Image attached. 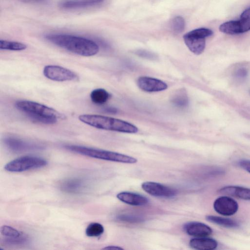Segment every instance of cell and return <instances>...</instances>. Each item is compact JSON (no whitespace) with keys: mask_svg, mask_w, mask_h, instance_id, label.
Returning a JSON list of instances; mask_svg holds the SVG:
<instances>
[{"mask_svg":"<svg viewBox=\"0 0 250 250\" xmlns=\"http://www.w3.org/2000/svg\"><path fill=\"white\" fill-rule=\"evenodd\" d=\"M45 39L53 44L73 54L86 57L96 55L99 47L94 41L68 35H48Z\"/></svg>","mask_w":250,"mask_h":250,"instance_id":"cell-1","label":"cell"},{"mask_svg":"<svg viewBox=\"0 0 250 250\" xmlns=\"http://www.w3.org/2000/svg\"><path fill=\"white\" fill-rule=\"evenodd\" d=\"M82 122L96 129L123 133L136 134L139 129L135 125L121 119L96 114H82Z\"/></svg>","mask_w":250,"mask_h":250,"instance_id":"cell-2","label":"cell"},{"mask_svg":"<svg viewBox=\"0 0 250 250\" xmlns=\"http://www.w3.org/2000/svg\"><path fill=\"white\" fill-rule=\"evenodd\" d=\"M15 106L32 120L42 124H55L61 115L55 109L34 101H18Z\"/></svg>","mask_w":250,"mask_h":250,"instance_id":"cell-3","label":"cell"},{"mask_svg":"<svg viewBox=\"0 0 250 250\" xmlns=\"http://www.w3.org/2000/svg\"><path fill=\"white\" fill-rule=\"evenodd\" d=\"M67 150L95 159L126 164H135L138 160L133 157L116 152L79 145H66Z\"/></svg>","mask_w":250,"mask_h":250,"instance_id":"cell-4","label":"cell"},{"mask_svg":"<svg viewBox=\"0 0 250 250\" xmlns=\"http://www.w3.org/2000/svg\"><path fill=\"white\" fill-rule=\"evenodd\" d=\"M48 162L45 159L34 156H24L8 163L4 168L12 173H21L41 168L46 166Z\"/></svg>","mask_w":250,"mask_h":250,"instance_id":"cell-5","label":"cell"},{"mask_svg":"<svg viewBox=\"0 0 250 250\" xmlns=\"http://www.w3.org/2000/svg\"><path fill=\"white\" fill-rule=\"evenodd\" d=\"M44 76L49 79L57 82L70 81L77 79L73 71L58 66L48 65L43 70Z\"/></svg>","mask_w":250,"mask_h":250,"instance_id":"cell-6","label":"cell"},{"mask_svg":"<svg viewBox=\"0 0 250 250\" xmlns=\"http://www.w3.org/2000/svg\"><path fill=\"white\" fill-rule=\"evenodd\" d=\"M4 143L9 150L16 153L44 149V147L42 145L15 137L5 138Z\"/></svg>","mask_w":250,"mask_h":250,"instance_id":"cell-7","label":"cell"},{"mask_svg":"<svg viewBox=\"0 0 250 250\" xmlns=\"http://www.w3.org/2000/svg\"><path fill=\"white\" fill-rule=\"evenodd\" d=\"M143 189L149 195L161 198H170L176 196L177 191L172 188L155 182H145L142 184Z\"/></svg>","mask_w":250,"mask_h":250,"instance_id":"cell-8","label":"cell"},{"mask_svg":"<svg viewBox=\"0 0 250 250\" xmlns=\"http://www.w3.org/2000/svg\"><path fill=\"white\" fill-rule=\"evenodd\" d=\"M238 208L237 202L227 196L217 198L214 203L215 211L224 216H231L237 212Z\"/></svg>","mask_w":250,"mask_h":250,"instance_id":"cell-9","label":"cell"},{"mask_svg":"<svg viewBox=\"0 0 250 250\" xmlns=\"http://www.w3.org/2000/svg\"><path fill=\"white\" fill-rule=\"evenodd\" d=\"M88 187L87 181L81 178L66 179L59 184L60 190L70 194H79L85 192Z\"/></svg>","mask_w":250,"mask_h":250,"instance_id":"cell-10","label":"cell"},{"mask_svg":"<svg viewBox=\"0 0 250 250\" xmlns=\"http://www.w3.org/2000/svg\"><path fill=\"white\" fill-rule=\"evenodd\" d=\"M137 84L142 90L148 92H160L168 88V85L164 81L148 76L140 77Z\"/></svg>","mask_w":250,"mask_h":250,"instance_id":"cell-11","label":"cell"},{"mask_svg":"<svg viewBox=\"0 0 250 250\" xmlns=\"http://www.w3.org/2000/svg\"><path fill=\"white\" fill-rule=\"evenodd\" d=\"M184 230L188 235L196 237H207L213 233V230L208 225L196 221L185 224Z\"/></svg>","mask_w":250,"mask_h":250,"instance_id":"cell-12","label":"cell"},{"mask_svg":"<svg viewBox=\"0 0 250 250\" xmlns=\"http://www.w3.org/2000/svg\"><path fill=\"white\" fill-rule=\"evenodd\" d=\"M105 0H65L59 4V7L65 10L83 9L94 7L103 3Z\"/></svg>","mask_w":250,"mask_h":250,"instance_id":"cell-13","label":"cell"},{"mask_svg":"<svg viewBox=\"0 0 250 250\" xmlns=\"http://www.w3.org/2000/svg\"><path fill=\"white\" fill-rule=\"evenodd\" d=\"M183 39L188 48L194 54L198 55L204 52L206 47L205 38L188 33L184 36Z\"/></svg>","mask_w":250,"mask_h":250,"instance_id":"cell-14","label":"cell"},{"mask_svg":"<svg viewBox=\"0 0 250 250\" xmlns=\"http://www.w3.org/2000/svg\"><path fill=\"white\" fill-rule=\"evenodd\" d=\"M116 196L121 201L132 206H143L149 203V199L146 197L133 192H121Z\"/></svg>","mask_w":250,"mask_h":250,"instance_id":"cell-15","label":"cell"},{"mask_svg":"<svg viewBox=\"0 0 250 250\" xmlns=\"http://www.w3.org/2000/svg\"><path fill=\"white\" fill-rule=\"evenodd\" d=\"M219 193L245 200H250V189L237 186H228L222 188Z\"/></svg>","mask_w":250,"mask_h":250,"instance_id":"cell-16","label":"cell"},{"mask_svg":"<svg viewBox=\"0 0 250 250\" xmlns=\"http://www.w3.org/2000/svg\"><path fill=\"white\" fill-rule=\"evenodd\" d=\"M190 247L198 250H213L218 246V243L214 239L206 237L192 239L189 243Z\"/></svg>","mask_w":250,"mask_h":250,"instance_id":"cell-17","label":"cell"},{"mask_svg":"<svg viewBox=\"0 0 250 250\" xmlns=\"http://www.w3.org/2000/svg\"><path fill=\"white\" fill-rule=\"evenodd\" d=\"M207 220L217 225L229 228H236L239 226V223L235 220L230 218H224L214 215H207Z\"/></svg>","mask_w":250,"mask_h":250,"instance_id":"cell-18","label":"cell"},{"mask_svg":"<svg viewBox=\"0 0 250 250\" xmlns=\"http://www.w3.org/2000/svg\"><path fill=\"white\" fill-rule=\"evenodd\" d=\"M90 97L93 103L97 105H103L108 100L110 95L103 89H97L92 91Z\"/></svg>","mask_w":250,"mask_h":250,"instance_id":"cell-19","label":"cell"},{"mask_svg":"<svg viewBox=\"0 0 250 250\" xmlns=\"http://www.w3.org/2000/svg\"><path fill=\"white\" fill-rule=\"evenodd\" d=\"M171 101L177 107H186L189 105V98L185 90L181 89L176 92L173 96Z\"/></svg>","mask_w":250,"mask_h":250,"instance_id":"cell-20","label":"cell"},{"mask_svg":"<svg viewBox=\"0 0 250 250\" xmlns=\"http://www.w3.org/2000/svg\"><path fill=\"white\" fill-rule=\"evenodd\" d=\"M219 31L222 33L230 35L241 34L238 20L231 21L222 24L219 27Z\"/></svg>","mask_w":250,"mask_h":250,"instance_id":"cell-21","label":"cell"},{"mask_svg":"<svg viewBox=\"0 0 250 250\" xmlns=\"http://www.w3.org/2000/svg\"><path fill=\"white\" fill-rule=\"evenodd\" d=\"M30 241V239L26 234L16 238L4 237V239L1 240V243L10 246H23L27 244Z\"/></svg>","mask_w":250,"mask_h":250,"instance_id":"cell-22","label":"cell"},{"mask_svg":"<svg viewBox=\"0 0 250 250\" xmlns=\"http://www.w3.org/2000/svg\"><path fill=\"white\" fill-rule=\"evenodd\" d=\"M27 48V46L22 43L3 40H0V49L1 50L21 51L25 50Z\"/></svg>","mask_w":250,"mask_h":250,"instance_id":"cell-23","label":"cell"},{"mask_svg":"<svg viewBox=\"0 0 250 250\" xmlns=\"http://www.w3.org/2000/svg\"><path fill=\"white\" fill-rule=\"evenodd\" d=\"M241 34L250 31V7L246 9L241 14L238 20Z\"/></svg>","mask_w":250,"mask_h":250,"instance_id":"cell-24","label":"cell"},{"mask_svg":"<svg viewBox=\"0 0 250 250\" xmlns=\"http://www.w3.org/2000/svg\"><path fill=\"white\" fill-rule=\"evenodd\" d=\"M104 232L103 226L99 223H91L86 230V234L89 237H98Z\"/></svg>","mask_w":250,"mask_h":250,"instance_id":"cell-25","label":"cell"},{"mask_svg":"<svg viewBox=\"0 0 250 250\" xmlns=\"http://www.w3.org/2000/svg\"><path fill=\"white\" fill-rule=\"evenodd\" d=\"M0 232L4 237L16 238L23 235V232L8 225H3L0 229Z\"/></svg>","mask_w":250,"mask_h":250,"instance_id":"cell-26","label":"cell"},{"mask_svg":"<svg viewBox=\"0 0 250 250\" xmlns=\"http://www.w3.org/2000/svg\"><path fill=\"white\" fill-rule=\"evenodd\" d=\"M185 28V21L181 17H175L171 22V29L176 34L182 33Z\"/></svg>","mask_w":250,"mask_h":250,"instance_id":"cell-27","label":"cell"},{"mask_svg":"<svg viewBox=\"0 0 250 250\" xmlns=\"http://www.w3.org/2000/svg\"><path fill=\"white\" fill-rule=\"evenodd\" d=\"M189 33L194 36L205 39L212 36L214 34L212 30L206 28L196 29Z\"/></svg>","mask_w":250,"mask_h":250,"instance_id":"cell-28","label":"cell"},{"mask_svg":"<svg viewBox=\"0 0 250 250\" xmlns=\"http://www.w3.org/2000/svg\"><path fill=\"white\" fill-rule=\"evenodd\" d=\"M135 53L141 57L150 60H155L157 58V56L155 54L144 50H139L136 51Z\"/></svg>","mask_w":250,"mask_h":250,"instance_id":"cell-29","label":"cell"},{"mask_svg":"<svg viewBox=\"0 0 250 250\" xmlns=\"http://www.w3.org/2000/svg\"><path fill=\"white\" fill-rule=\"evenodd\" d=\"M118 219L126 222H140L142 220V218L132 215H121L118 217Z\"/></svg>","mask_w":250,"mask_h":250,"instance_id":"cell-30","label":"cell"},{"mask_svg":"<svg viewBox=\"0 0 250 250\" xmlns=\"http://www.w3.org/2000/svg\"><path fill=\"white\" fill-rule=\"evenodd\" d=\"M248 73V71L246 68H241L236 71L235 76L238 79H243L247 76Z\"/></svg>","mask_w":250,"mask_h":250,"instance_id":"cell-31","label":"cell"},{"mask_svg":"<svg viewBox=\"0 0 250 250\" xmlns=\"http://www.w3.org/2000/svg\"><path fill=\"white\" fill-rule=\"evenodd\" d=\"M238 165L242 169L250 173V161L242 160L238 162Z\"/></svg>","mask_w":250,"mask_h":250,"instance_id":"cell-32","label":"cell"},{"mask_svg":"<svg viewBox=\"0 0 250 250\" xmlns=\"http://www.w3.org/2000/svg\"><path fill=\"white\" fill-rule=\"evenodd\" d=\"M103 250H124L123 248L117 246H108L105 247L102 249Z\"/></svg>","mask_w":250,"mask_h":250,"instance_id":"cell-33","label":"cell"},{"mask_svg":"<svg viewBox=\"0 0 250 250\" xmlns=\"http://www.w3.org/2000/svg\"><path fill=\"white\" fill-rule=\"evenodd\" d=\"M105 111L108 113H115L117 111L116 109L113 107H107L105 109Z\"/></svg>","mask_w":250,"mask_h":250,"instance_id":"cell-34","label":"cell"}]
</instances>
